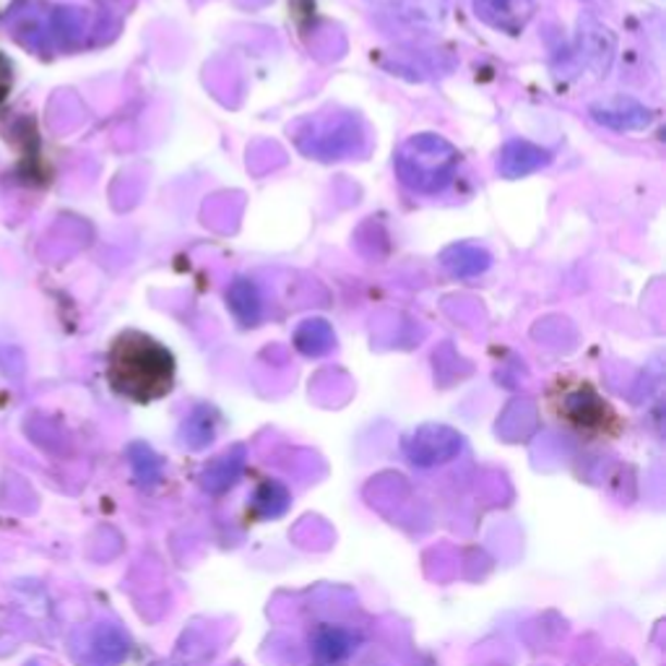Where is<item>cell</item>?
<instances>
[{"instance_id":"cell-1","label":"cell","mask_w":666,"mask_h":666,"mask_svg":"<svg viewBox=\"0 0 666 666\" xmlns=\"http://www.w3.org/2000/svg\"><path fill=\"white\" fill-rule=\"evenodd\" d=\"M107 380L133 403L159 401L174 386V356L152 336L123 331L107 354Z\"/></svg>"},{"instance_id":"cell-2","label":"cell","mask_w":666,"mask_h":666,"mask_svg":"<svg viewBox=\"0 0 666 666\" xmlns=\"http://www.w3.org/2000/svg\"><path fill=\"white\" fill-rule=\"evenodd\" d=\"M544 407L557 425L581 440H617L625 429L620 412L589 380H555L549 386Z\"/></svg>"},{"instance_id":"cell-3","label":"cell","mask_w":666,"mask_h":666,"mask_svg":"<svg viewBox=\"0 0 666 666\" xmlns=\"http://www.w3.org/2000/svg\"><path fill=\"white\" fill-rule=\"evenodd\" d=\"M461 154L456 146L435 133H416L409 136L396 152V174L409 191L422 196H435L453 183L459 170Z\"/></svg>"},{"instance_id":"cell-4","label":"cell","mask_w":666,"mask_h":666,"mask_svg":"<svg viewBox=\"0 0 666 666\" xmlns=\"http://www.w3.org/2000/svg\"><path fill=\"white\" fill-rule=\"evenodd\" d=\"M362 141L365 136H362L360 120L352 116H336L311 123V128L298 136V146L307 157L341 159L360 149Z\"/></svg>"},{"instance_id":"cell-5","label":"cell","mask_w":666,"mask_h":666,"mask_svg":"<svg viewBox=\"0 0 666 666\" xmlns=\"http://www.w3.org/2000/svg\"><path fill=\"white\" fill-rule=\"evenodd\" d=\"M578 52H581V60L586 63V69H591L602 78L607 76L611 63H615L617 39L607 24H602L596 16H591V13H583L581 22H578Z\"/></svg>"},{"instance_id":"cell-6","label":"cell","mask_w":666,"mask_h":666,"mask_svg":"<svg viewBox=\"0 0 666 666\" xmlns=\"http://www.w3.org/2000/svg\"><path fill=\"white\" fill-rule=\"evenodd\" d=\"M534 0H474L476 19L502 35H521L534 19Z\"/></svg>"},{"instance_id":"cell-7","label":"cell","mask_w":666,"mask_h":666,"mask_svg":"<svg viewBox=\"0 0 666 666\" xmlns=\"http://www.w3.org/2000/svg\"><path fill=\"white\" fill-rule=\"evenodd\" d=\"M591 118L611 131H645L654 123V112L632 97H615L591 107Z\"/></svg>"},{"instance_id":"cell-8","label":"cell","mask_w":666,"mask_h":666,"mask_svg":"<svg viewBox=\"0 0 666 666\" xmlns=\"http://www.w3.org/2000/svg\"><path fill=\"white\" fill-rule=\"evenodd\" d=\"M552 161V154L542 146L531 144V141H508L500 152V172L502 178L518 180L526 178L531 172H540Z\"/></svg>"},{"instance_id":"cell-9","label":"cell","mask_w":666,"mask_h":666,"mask_svg":"<svg viewBox=\"0 0 666 666\" xmlns=\"http://www.w3.org/2000/svg\"><path fill=\"white\" fill-rule=\"evenodd\" d=\"M440 264L450 276H459V279H471V276H480L493 264V255L484 247L471 245V242H456L443 251Z\"/></svg>"},{"instance_id":"cell-10","label":"cell","mask_w":666,"mask_h":666,"mask_svg":"<svg viewBox=\"0 0 666 666\" xmlns=\"http://www.w3.org/2000/svg\"><path fill=\"white\" fill-rule=\"evenodd\" d=\"M227 305L230 311L238 315L242 326H255L261 320V311H264V302H261L258 287L251 279H234L230 289H227Z\"/></svg>"},{"instance_id":"cell-11","label":"cell","mask_w":666,"mask_h":666,"mask_svg":"<svg viewBox=\"0 0 666 666\" xmlns=\"http://www.w3.org/2000/svg\"><path fill=\"white\" fill-rule=\"evenodd\" d=\"M294 344H298L300 352L307 356L326 354L328 349L334 347V328L320 318L305 320L298 331H294Z\"/></svg>"},{"instance_id":"cell-12","label":"cell","mask_w":666,"mask_h":666,"mask_svg":"<svg viewBox=\"0 0 666 666\" xmlns=\"http://www.w3.org/2000/svg\"><path fill=\"white\" fill-rule=\"evenodd\" d=\"M11 86H13V65L11 60L0 52V105H3L5 97H9Z\"/></svg>"}]
</instances>
